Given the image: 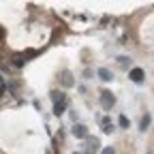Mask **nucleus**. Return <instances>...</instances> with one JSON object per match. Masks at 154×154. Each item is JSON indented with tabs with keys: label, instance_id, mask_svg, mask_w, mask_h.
Instances as JSON below:
<instances>
[{
	"label": "nucleus",
	"instance_id": "1",
	"mask_svg": "<svg viewBox=\"0 0 154 154\" xmlns=\"http://www.w3.org/2000/svg\"><path fill=\"white\" fill-rule=\"evenodd\" d=\"M101 105H103V109H111L116 105V96L109 90H103L101 92Z\"/></svg>",
	"mask_w": 154,
	"mask_h": 154
},
{
	"label": "nucleus",
	"instance_id": "2",
	"mask_svg": "<svg viewBox=\"0 0 154 154\" xmlns=\"http://www.w3.org/2000/svg\"><path fill=\"white\" fill-rule=\"evenodd\" d=\"M128 77H131V82L141 84V82H143V77H146V73H143V69L135 66V69H131V71H128Z\"/></svg>",
	"mask_w": 154,
	"mask_h": 154
},
{
	"label": "nucleus",
	"instance_id": "3",
	"mask_svg": "<svg viewBox=\"0 0 154 154\" xmlns=\"http://www.w3.org/2000/svg\"><path fill=\"white\" fill-rule=\"evenodd\" d=\"M71 133L75 135L77 139H88V128H86L84 124H77V122H75L73 128H71Z\"/></svg>",
	"mask_w": 154,
	"mask_h": 154
},
{
	"label": "nucleus",
	"instance_id": "4",
	"mask_svg": "<svg viewBox=\"0 0 154 154\" xmlns=\"http://www.w3.org/2000/svg\"><path fill=\"white\" fill-rule=\"evenodd\" d=\"M60 82H62V86L64 88H71L75 82H73V75H71V71H62L60 73Z\"/></svg>",
	"mask_w": 154,
	"mask_h": 154
},
{
	"label": "nucleus",
	"instance_id": "5",
	"mask_svg": "<svg viewBox=\"0 0 154 154\" xmlns=\"http://www.w3.org/2000/svg\"><path fill=\"white\" fill-rule=\"evenodd\" d=\"M99 146H101V141L96 139V137H94V139H92V137H88V148H86V152H84V154H94L96 150H99Z\"/></svg>",
	"mask_w": 154,
	"mask_h": 154
},
{
	"label": "nucleus",
	"instance_id": "6",
	"mask_svg": "<svg viewBox=\"0 0 154 154\" xmlns=\"http://www.w3.org/2000/svg\"><path fill=\"white\" fill-rule=\"evenodd\" d=\"M49 96H51L54 105H56V103H64V101H66V94H64V92H58V90H51V92H49Z\"/></svg>",
	"mask_w": 154,
	"mask_h": 154
},
{
	"label": "nucleus",
	"instance_id": "7",
	"mask_svg": "<svg viewBox=\"0 0 154 154\" xmlns=\"http://www.w3.org/2000/svg\"><path fill=\"white\" fill-rule=\"evenodd\" d=\"M96 73H99V77H101L103 82H111V79H113V75H111V71H109V69H105V66H101V69L96 71Z\"/></svg>",
	"mask_w": 154,
	"mask_h": 154
},
{
	"label": "nucleus",
	"instance_id": "8",
	"mask_svg": "<svg viewBox=\"0 0 154 154\" xmlns=\"http://www.w3.org/2000/svg\"><path fill=\"white\" fill-rule=\"evenodd\" d=\"M24 64H26V54H15V56H13V66L22 69Z\"/></svg>",
	"mask_w": 154,
	"mask_h": 154
},
{
	"label": "nucleus",
	"instance_id": "9",
	"mask_svg": "<svg viewBox=\"0 0 154 154\" xmlns=\"http://www.w3.org/2000/svg\"><path fill=\"white\" fill-rule=\"evenodd\" d=\"M150 122H152V116H150V113H146L143 118H141V122H139V131H141V133H146V131L150 128Z\"/></svg>",
	"mask_w": 154,
	"mask_h": 154
},
{
	"label": "nucleus",
	"instance_id": "10",
	"mask_svg": "<svg viewBox=\"0 0 154 154\" xmlns=\"http://www.w3.org/2000/svg\"><path fill=\"white\" fill-rule=\"evenodd\" d=\"M64 111H66V101H64V103H56V105H54V116H58V118H60Z\"/></svg>",
	"mask_w": 154,
	"mask_h": 154
},
{
	"label": "nucleus",
	"instance_id": "11",
	"mask_svg": "<svg viewBox=\"0 0 154 154\" xmlns=\"http://www.w3.org/2000/svg\"><path fill=\"white\" fill-rule=\"evenodd\" d=\"M118 64H120L122 69H126V66L131 64V58H126V56H120V58H118Z\"/></svg>",
	"mask_w": 154,
	"mask_h": 154
},
{
	"label": "nucleus",
	"instance_id": "12",
	"mask_svg": "<svg viewBox=\"0 0 154 154\" xmlns=\"http://www.w3.org/2000/svg\"><path fill=\"white\" fill-rule=\"evenodd\" d=\"M118 124H120V128H128V118H126V116H120V118H118Z\"/></svg>",
	"mask_w": 154,
	"mask_h": 154
},
{
	"label": "nucleus",
	"instance_id": "13",
	"mask_svg": "<svg viewBox=\"0 0 154 154\" xmlns=\"http://www.w3.org/2000/svg\"><path fill=\"white\" fill-rule=\"evenodd\" d=\"M113 131H116V126H113V122H109V124H103V133H105V135H111Z\"/></svg>",
	"mask_w": 154,
	"mask_h": 154
},
{
	"label": "nucleus",
	"instance_id": "14",
	"mask_svg": "<svg viewBox=\"0 0 154 154\" xmlns=\"http://www.w3.org/2000/svg\"><path fill=\"white\" fill-rule=\"evenodd\" d=\"M103 154H116V150H113V148H105Z\"/></svg>",
	"mask_w": 154,
	"mask_h": 154
},
{
	"label": "nucleus",
	"instance_id": "15",
	"mask_svg": "<svg viewBox=\"0 0 154 154\" xmlns=\"http://www.w3.org/2000/svg\"><path fill=\"white\" fill-rule=\"evenodd\" d=\"M75 154H82V152H75Z\"/></svg>",
	"mask_w": 154,
	"mask_h": 154
},
{
	"label": "nucleus",
	"instance_id": "16",
	"mask_svg": "<svg viewBox=\"0 0 154 154\" xmlns=\"http://www.w3.org/2000/svg\"><path fill=\"white\" fill-rule=\"evenodd\" d=\"M148 154H150V152H148Z\"/></svg>",
	"mask_w": 154,
	"mask_h": 154
}]
</instances>
